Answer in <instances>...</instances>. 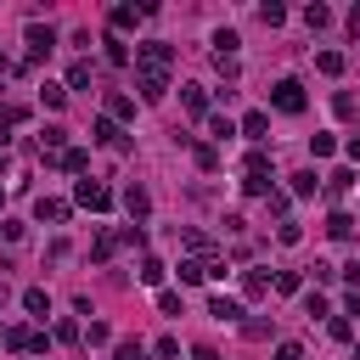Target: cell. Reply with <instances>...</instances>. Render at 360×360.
<instances>
[{"instance_id":"6da1fadb","label":"cell","mask_w":360,"mask_h":360,"mask_svg":"<svg viewBox=\"0 0 360 360\" xmlns=\"http://www.w3.org/2000/svg\"><path fill=\"white\" fill-rule=\"evenodd\" d=\"M242 192L248 197H270L276 186H270V158L264 152H248V163H242Z\"/></svg>"},{"instance_id":"7a4b0ae2","label":"cell","mask_w":360,"mask_h":360,"mask_svg":"<svg viewBox=\"0 0 360 360\" xmlns=\"http://www.w3.org/2000/svg\"><path fill=\"white\" fill-rule=\"evenodd\" d=\"M169 62H174V45H169V39L135 45V68H141V73H169Z\"/></svg>"},{"instance_id":"3957f363","label":"cell","mask_w":360,"mask_h":360,"mask_svg":"<svg viewBox=\"0 0 360 360\" xmlns=\"http://www.w3.org/2000/svg\"><path fill=\"white\" fill-rule=\"evenodd\" d=\"M270 107H276V113H304V84H298V79H276Z\"/></svg>"},{"instance_id":"277c9868","label":"cell","mask_w":360,"mask_h":360,"mask_svg":"<svg viewBox=\"0 0 360 360\" xmlns=\"http://www.w3.org/2000/svg\"><path fill=\"white\" fill-rule=\"evenodd\" d=\"M73 203H79V208L107 214V208H113V192H107V186H96V180H79V186H73Z\"/></svg>"},{"instance_id":"5b68a950","label":"cell","mask_w":360,"mask_h":360,"mask_svg":"<svg viewBox=\"0 0 360 360\" xmlns=\"http://www.w3.org/2000/svg\"><path fill=\"white\" fill-rule=\"evenodd\" d=\"M90 141H102V147H113V152H129V135H118L113 118H96V124H90Z\"/></svg>"},{"instance_id":"8992f818","label":"cell","mask_w":360,"mask_h":360,"mask_svg":"<svg viewBox=\"0 0 360 360\" xmlns=\"http://www.w3.org/2000/svg\"><path fill=\"white\" fill-rule=\"evenodd\" d=\"M51 45H57V28L28 23V57H34V62H45V57H51Z\"/></svg>"},{"instance_id":"52a82bcc","label":"cell","mask_w":360,"mask_h":360,"mask_svg":"<svg viewBox=\"0 0 360 360\" xmlns=\"http://www.w3.org/2000/svg\"><path fill=\"white\" fill-rule=\"evenodd\" d=\"M208 315H214V321H225V327H231V321H242V304L219 293V298H208Z\"/></svg>"},{"instance_id":"ba28073f","label":"cell","mask_w":360,"mask_h":360,"mask_svg":"<svg viewBox=\"0 0 360 360\" xmlns=\"http://www.w3.org/2000/svg\"><path fill=\"white\" fill-rule=\"evenodd\" d=\"M158 6H113V28H135L141 17H152Z\"/></svg>"},{"instance_id":"9c48e42d","label":"cell","mask_w":360,"mask_h":360,"mask_svg":"<svg viewBox=\"0 0 360 360\" xmlns=\"http://www.w3.org/2000/svg\"><path fill=\"white\" fill-rule=\"evenodd\" d=\"M23 309L45 321V315H51V293H45V287H28V293H23Z\"/></svg>"},{"instance_id":"30bf717a","label":"cell","mask_w":360,"mask_h":360,"mask_svg":"<svg viewBox=\"0 0 360 360\" xmlns=\"http://www.w3.org/2000/svg\"><path fill=\"white\" fill-rule=\"evenodd\" d=\"M180 102H186V113H192V118H203V113H208V96H203V84H186V90H180Z\"/></svg>"},{"instance_id":"8fae6325","label":"cell","mask_w":360,"mask_h":360,"mask_svg":"<svg viewBox=\"0 0 360 360\" xmlns=\"http://www.w3.org/2000/svg\"><path fill=\"white\" fill-rule=\"evenodd\" d=\"M34 214H39V219H51V225H62V219H68V203H57V197H39V203H34Z\"/></svg>"},{"instance_id":"7c38bea8","label":"cell","mask_w":360,"mask_h":360,"mask_svg":"<svg viewBox=\"0 0 360 360\" xmlns=\"http://www.w3.org/2000/svg\"><path fill=\"white\" fill-rule=\"evenodd\" d=\"M124 208H129L135 219H141V214L152 208V197H147V186H129V192H124Z\"/></svg>"},{"instance_id":"4fadbf2b","label":"cell","mask_w":360,"mask_h":360,"mask_svg":"<svg viewBox=\"0 0 360 360\" xmlns=\"http://www.w3.org/2000/svg\"><path fill=\"white\" fill-rule=\"evenodd\" d=\"M327 237H338V242H349V237H354V219H349L343 208H338V214L327 219Z\"/></svg>"},{"instance_id":"5bb4252c","label":"cell","mask_w":360,"mask_h":360,"mask_svg":"<svg viewBox=\"0 0 360 360\" xmlns=\"http://www.w3.org/2000/svg\"><path fill=\"white\" fill-rule=\"evenodd\" d=\"M163 90H169L163 73H141V96H147V102H163Z\"/></svg>"},{"instance_id":"9a60e30c","label":"cell","mask_w":360,"mask_h":360,"mask_svg":"<svg viewBox=\"0 0 360 360\" xmlns=\"http://www.w3.org/2000/svg\"><path fill=\"white\" fill-rule=\"evenodd\" d=\"M264 129H270V113H248V118H242V135H248V141H264Z\"/></svg>"},{"instance_id":"2e32d148","label":"cell","mask_w":360,"mask_h":360,"mask_svg":"<svg viewBox=\"0 0 360 360\" xmlns=\"http://www.w3.org/2000/svg\"><path fill=\"white\" fill-rule=\"evenodd\" d=\"M349 186H354V169H332V174H327V192H332V197H343Z\"/></svg>"},{"instance_id":"e0dca14e","label":"cell","mask_w":360,"mask_h":360,"mask_svg":"<svg viewBox=\"0 0 360 360\" xmlns=\"http://www.w3.org/2000/svg\"><path fill=\"white\" fill-rule=\"evenodd\" d=\"M102 45H107V62H113V68H124V62H129V45H124L118 34H107Z\"/></svg>"},{"instance_id":"ac0fdd59","label":"cell","mask_w":360,"mask_h":360,"mask_svg":"<svg viewBox=\"0 0 360 360\" xmlns=\"http://www.w3.org/2000/svg\"><path fill=\"white\" fill-rule=\"evenodd\" d=\"M113 248H118V237H113V231H102V237H96V248H90V259L107 264V259H113Z\"/></svg>"},{"instance_id":"d6986e66","label":"cell","mask_w":360,"mask_h":360,"mask_svg":"<svg viewBox=\"0 0 360 360\" xmlns=\"http://www.w3.org/2000/svg\"><path fill=\"white\" fill-rule=\"evenodd\" d=\"M242 293H248V298H264V293H270V276H259V270H248V276H242Z\"/></svg>"},{"instance_id":"ffe728a7","label":"cell","mask_w":360,"mask_h":360,"mask_svg":"<svg viewBox=\"0 0 360 360\" xmlns=\"http://www.w3.org/2000/svg\"><path fill=\"white\" fill-rule=\"evenodd\" d=\"M259 23H264V28H282V23H287V6H276V0L259 6Z\"/></svg>"},{"instance_id":"44dd1931","label":"cell","mask_w":360,"mask_h":360,"mask_svg":"<svg viewBox=\"0 0 360 360\" xmlns=\"http://www.w3.org/2000/svg\"><path fill=\"white\" fill-rule=\"evenodd\" d=\"M293 197H315V169H298L293 174Z\"/></svg>"},{"instance_id":"7402d4cb","label":"cell","mask_w":360,"mask_h":360,"mask_svg":"<svg viewBox=\"0 0 360 360\" xmlns=\"http://www.w3.org/2000/svg\"><path fill=\"white\" fill-rule=\"evenodd\" d=\"M315 68H321V73H332V79H338V73H343V51H321V57H315Z\"/></svg>"},{"instance_id":"603a6c76","label":"cell","mask_w":360,"mask_h":360,"mask_svg":"<svg viewBox=\"0 0 360 360\" xmlns=\"http://www.w3.org/2000/svg\"><path fill=\"white\" fill-rule=\"evenodd\" d=\"M203 276H208L203 259H180V282H203Z\"/></svg>"},{"instance_id":"cb8c5ba5","label":"cell","mask_w":360,"mask_h":360,"mask_svg":"<svg viewBox=\"0 0 360 360\" xmlns=\"http://www.w3.org/2000/svg\"><path fill=\"white\" fill-rule=\"evenodd\" d=\"M141 282H147V287L163 282V259H141Z\"/></svg>"},{"instance_id":"d4e9b609","label":"cell","mask_w":360,"mask_h":360,"mask_svg":"<svg viewBox=\"0 0 360 360\" xmlns=\"http://www.w3.org/2000/svg\"><path fill=\"white\" fill-rule=\"evenodd\" d=\"M39 102H45V107H68V90H62V84H45Z\"/></svg>"},{"instance_id":"484cf974","label":"cell","mask_w":360,"mask_h":360,"mask_svg":"<svg viewBox=\"0 0 360 360\" xmlns=\"http://www.w3.org/2000/svg\"><path fill=\"white\" fill-rule=\"evenodd\" d=\"M309 152H315V158H332L338 141H332V135H309Z\"/></svg>"},{"instance_id":"4316f807","label":"cell","mask_w":360,"mask_h":360,"mask_svg":"<svg viewBox=\"0 0 360 360\" xmlns=\"http://www.w3.org/2000/svg\"><path fill=\"white\" fill-rule=\"evenodd\" d=\"M84 84H90V62H73L68 68V90H84Z\"/></svg>"},{"instance_id":"83f0119b","label":"cell","mask_w":360,"mask_h":360,"mask_svg":"<svg viewBox=\"0 0 360 360\" xmlns=\"http://www.w3.org/2000/svg\"><path fill=\"white\" fill-rule=\"evenodd\" d=\"M107 113H113V118H135V102H129V96H107Z\"/></svg>"},{"instance_id":"f1b7e54d","label":"cell","mask_w":360,"mask_h":360,"mask_svg":"<svg viewBox=\"0 0 360 360\" xmlns=\"http://www.w3.org/2000/svg\"><path fill=\"white\" fill-rule=\"evenodd\" d=\"M57 163H62V169H73V174H79V169H84V163H90V158H84V147H68V152H62V158H57Z\"/></svg>"},{"instance_id":"f546056e","label":"cell","mask_w":360,"mask_h":360,"mask_svg":"<svg viewBox=\"0 0 360 360\" xmlns=\"http://www.w3.org/2000/svg\"><path fill=\"white\" fill-rule=\"evenodd\" d=\"M208 135H214V141H231L237 124H231V118H208Z\"/></svg>"},{"instance_id":"4dcf8cb0","label":"cell","mask_w":360,"mask_h":360,"mask_svg":"<svg viewBox=\"0 0 360 360\" xmlns=\"http://www.w3.org/2000/svg\"><path fill=\"white\" fill-rule=\"evenodd\" d=\"M107 338H113V332H107V321H90V332H84V343H90V349H102Z\"/></svg>"},{"instance_id":"1f68e13d","label":"cell","mask_w":360,"mask_h":360,"mask_svg":"<svg viewBox=\"0 0 360 360\" xmlns=\"http://www.w3.org/2000/svg\"><path fill=\"white\" fill-rule=\"evenodd\" d=\"M304 23H309V28H327L332 12H327V6H304Z\"/></svg>"},{"instance_id":"d6a6232c","label":"cell","mask_w":360,"mask_h":360,"mask_svg":"<svg viewBox=\"0 0 360 360\" xmlns=\"http://www.w3.org/2000/svg\"><path fill=\"white\" fill-rule=\"evenodd\" d=\"M332 107H338V118H360V102H354V96H349V90H343V96H338V102H332Z\"/></svg>"},{"instance_id":"836d02e7","label":"cell","mask_w":360,"mask_h":360,"mask_svg":"<svg viewBox=\"0 0 360 360\" xmlns=\"http://www.w3.org/2000/svg\"><path fill=\"white\" fill-rule=\"evenodd\" d=\"M304 315H309V321H321V315H327V298L309 293V298H304Z\"/></svg>"},{"instance_id":"e575fe53","label":"cell","mask_w":360,"mask_h":360,"mask_svg":"<svg viewBox=\"0 0 360 360\" xmlns=\"http://www.w3.org/2000/svg\"><path fill=\"white\" fill-rule=\"evenodd\" d=\"M264 203H270V214H282V219H287V208H293V197H287V192H270Z\"/></svg>"},{"instance_id":"d590c367","label":"cell","mask_w":360,"mask_h":360,"mask_svg":"<svg viewBox=\"0 0 360 360\" xmlns=\"http://www.w3.org/2000/svg\"><path fill=\"white\" fill-rule=\"evenodd\" d=\"M276 237H282L287 248H298V242H304V231H298V225H293V219H282V231H276Z\"/></svg>"},{"instance_id":"8d00e7d4","label":"cell","mask_w":360,"mask_h":360,"mask_svg":"<svg viewBox=\"0 0 360 360\" xmlns=\"http://www.w3.org/2000/svg\"><path fill=\"white\" fill-rule=\"evenodd\" d=\"M214 45H219V57H231V51H237V34H231V28H219V34H214Z\"/></svg>"},{"instance_id":"74e56055","label":"cell","mask_w":360,"mask_h":360,"mask_svg":"<svg viewBox=\"0 0 360 360\" xmlns=\"http://www.w3.org/2000/svg\"><path fill=\"white\" fill-rule=\"evenodd\" d=\"M118 360H141V338H124L118 343Z\"/></svg>"},{"instance_id":"f35d334b","label":"cell","mask_w":360,"mask_h":360,"mask_svg":"<svg viewBox=\"0 0 360 360\" xmlns=\"http://www.w3.org/2000/svg\"><path fill=\"white\" fill-rule=\"evenodd\" d=\"M276 293H298V270H282V276H276Z\"/></svg>"},{"instance_id":"ab89813d","label":"cell","mask_w":360,"mask_h":360,"mask_svg":"<svg viewBox=\"0 0 360 360\" xmlns=\"http://www.w3.org/2000/svg\"><path fill=\"white\" fill-rule=\"evenodd\" d=\"M197 169H219V152L214 147H197Z\"/></svg>"},{"instance_id":"60d3db41","label":"cell","mask_w":360,"mask_h":360,"mask_svg":"<svg viewBox=\"0 0 360 360\" xmlns=\"http://www.w3.org/2000/svg\"><path fill=\"white\" fill-rule=\"evenodd\" d=\"M158 309L163 315H180V293H158Z\"/></svg>"},{"instance_id":"b9f144b4","label":"cell","mask_w":360,"mask_h":360,"mask_svg":"<svg viewBox=\"0 0 360 360\" xmlns=\"http://www.w3.org/2000/svg\"><path fill=\"white\" fill-rule=\"evenodd\" d=\"M57 343H79V327L73 321H57Z\"/></svg>"},{"instance_id":"7bdbcfd3","label":"cell","mask_w":360,"mask_h":360,"mask_svg":"<svg viewBox=\"0 0 360 360\" xmlns=\"http://www.w3.org/2000/svg\"><path fill=\"white\" fill-rule=\"evenodd\" d=\"M276 360H304V354H298V343H282V349H276Z\"/></svg>"},{"instance_id":"ee69618b","label":"cell","mask_w":360,"mask_h":360,"mask_svg":"<svg viewBox=\"0 0 360 360\" xmlns=\"http://www.w3.org/2000/svg\"><path fill=\"white\" fill-rule=\"evenodd\" d=\"M343 315H360V293H349V298H343Z\"/></svg>"},{"instance_id":"f6af8a7d","label":"cell","mask_w":360,"mask_h":360,"mask_svg":"<svg viewBox=\"0 0 360 360\" xmlns=\"http://www.w3.org/2000/svg\"><path fill=\"white\" fill-rule=\"evenodd\" d=\"M192 360H219V354H214V349H208V343H203V349H197V354H192Z\"/></svg>"},{"instance_id":"bcb514c9","label":"cell","mask_w":360,"mask_h":360,"mask_svg":"<svg viewBox=\"0 0 360 360\" xmlns=\"http://www.w3.org/2000/svg\"><path fill=\"white\" fill-rule=\"evenodd\" d=\"M6 141H12V124H0V152H6Z\"/></svg>"},{"instance_id":"7dc6e473","label":"cell","mask_w":360,"mask_h":360,"mask_svg":"<svg viewBox=\"0 0 360 360\" xmlns=\"http://www.w3.org/2000/svg\"><path fill=\"white\" fill-rule=\"evenodd\" d=\"M349 158H354V163H360V135H354V141H349Z\"/></svg>"},{"instance_id":"c3c4849f","label":"cell","mask_w":360,"mask_h":360,"mask_svg":"<svg viewBox=\"0 0 360 360\" xmlns=\"http://www.w3.org/2000/svg\"><path fill=\"white\" fill-rule=\"evenodd\" d=\"M6 298H12V287H6V282H0V309H6Z\"/></svg>"},{"instance_id":"681fc988","label":"cell","mask_w":360,"mask_h":360,"mask_svg":"<svg viewBox=\"0 0 360 360\" xmlns=\"http://www.w3.org/2000/svg\"><path fill=\"white\" fill-rule=\"evenodd\" d=\"M6 68H12V62H6V57H0V73H6Z\"/></svg>"},{"instance_id":"f907efd6","label":"cell","mask_w":360,"mask_h":360,"mask_svg":"<svg viewBox=\"0 0 360 360\" xmlns=\"http://www.w3.org/2000/svg\"><path fill=\"white\" fill-rule=\"evenodd\" d=\"M354 360H360V349H354Z\"/></svg>"},{"instance_id":"816d5d0a","label":"cell","mask_w":360,"mask_h":360,"mask_svg":"<svg viewBox=\"0 0 360 360\" xmlns=\"http://www.w3.org/2000/svg\"><path fill=\"white\" fill-rule=\"evenodd\" d=\"M0 197H6V192H0Z\"/></svg>"}]
</instances>
